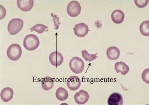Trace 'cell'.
Wrapping results in <instances>:
<instances>
[{"label":"cell","mask_w":149,"mask_h":105,"mask_svg":"<svg viewBox=\"0 0 149 105\" xmlns=\"http://www.w3.org/2000/svg\"><path fill=\"white\" fill-rule=\"evenodd\" d=\"M40 44L38 37L35 35L30 34L25 37L24 41V46L26 50L33 51L36 50Z\"/></svg>","instance_id":"cell-1"},{"label":"cell","mask_w":149,"mask_h":105,"mask_svg":"<svg viewBox=\"0 0 149 105\" xmlns=\"http://www.w3.org/2000/svg\"><path fill=\"white\" fill-rule=\"evenodd\" d=\"M22 54V48L19 45L16 44L10 45L7 51L8 57L13 61L18 60Z\"/></svg>","instance_id":"cell-2"},{"label":"cell","mask_w":149,"mask_h":105,"mask_svg":"<svg viewBox=\"0 0 149 105\" xmlns=\"http://www.w3.org/2000/svg\"><path fill=\"white\" fill-rule=\"evenodd\" d=\"M24 21L19 18L14 19L10 20L8 24V30L12 35L18 33L22 29Z\"/></svg>","instance_id":"cell-3"},{"label":"cell","mask_w":149,"mask_h":105,"mask_svg":"<svg viewBox=\"0 0 149 105\" xmlns=\"http://www.w3.org/2000/svg\"><path fill=\"white\" fill-rule=\"evenodd\" d=\"M69 66L71 70L76 74L82 73L84 68V63L82 59L79 57H74L69 63Z\"/></svg>","instance_id":"cell-4"},{"label":"cell","mask_w":149,"mask_h":105,"mask_svg":"<svg viewBox=\"0 0 149 105\" xmlns=\"http://www.w3.org/2000/svg\"><path fill=\"white\" fill-rule=\"evenodd\" d=\"M81 10L80 3L76 1L70 2L67 6V13L72 17H76L79 16L81 13Z\"/></svg>","instance_id":"cell-5"},{"label":"cell","mask_w":149,"mask_h":105,"mask_svg":"<svg viewBox=\"0 0 149 105\" xmlns=\"http://www.w3.org/2000/svg\"><path fill=\"white\" fill-rule=\"evenodd\" d=\"M73 30L75 35L80 37H84L86 36L89 31L87 25L82 23L76 24Z\"/></svg>","instance_id":"cell-6"},{"label":"cell","mask_w":149,"mask_h":105,"mask_svg":"<svg viewBox=\"0 0 149 105\" xmlns=\"http://www.w3.org/2000/svg\"><path fill=\"white\" fill-rule=\"evenodd\" d=\"M90 96L88 93L84 90H80L74 96V99L76 102L80 105L86 104Z\"/></svg>","instance_id":"cell-7"},{"label":"cell","mask_w":149,"mask_h":105,"mask_svg":"<svg viewBox=\"0 0 149 105\" xmlns=\"http://www.w3.org/2000/svg\"><path fill=\"white\" fill-rule=\"evenodd\" d=\"M49 59L52 65L58 66L61 65L63 64V57L61 53L58 51H55L50 54Z\"/></svg>","instance_id":"cell-8"},{"label":"cell","mask_w":149,"mask_h":105,"mask_svg":"<svg viewBox=\"0 0 149 105\" xmlns=\"http://www.w3.org/2000/svg\"><path fill=\"white\" fill-rule=\"evenodd\" d=\"M81 81L79 77L73 76L70 77L67 80V85L68 88L72 90H76L79 88Z\"/></svg>","instance_id":"cell-9"},{"label":"cell","mask_w":149,"mask_h":105,"mask_svg":"<svg viewBox=\"0 0 149 105\" xmlns=\"http://www.w3.org/2000/svg\"><path fill=\"white\" fill-rule=\"evenodd\" d=\"M108 103L109 105H122L123 104L122 96L118 93H112L109 97Z\"/></svg>","instance_id":"cell-10"},{"label":"cell","mask_w":149,"mask_h":105,"mask_svg":"<svg viewBox=\"0 0 149 105\" xmlns=\"http://www.w3.org/2000/svg\"><path fill=\"white\" fill-rule=\"evenodd\" d=\"M33 1H17V5L18 8L24 12L30 11L34 6Z\"/></svg>","instance_id":"cell-11"},{"label":"cell","mask_w":149,"mask_h":105,"mask_svg":"<svg viewBox=\"0 0 149 105\" xmlns=\"http://www.w3.org/2000/svg\"><path fill=\"white\" fill-rule=\"evenodd\" d=\"M111 17L113 21L116 24L121 23L125 18V14L120 10H116L111 14Z\"/></svg>","instance_id":"cell-12"},{"label":"cell","mask_w":149,"mask_h":105,"mask_svg":"<svg viewBox=\"0 0 149 105\" xmlns=\"http://www.w3.org/2000/svg\"><path fill=\"white\" fill-rule=\"evenodd\" d=\"M13 94L14 92L12 89L9 87H6L1 91V98L3 102H8L12 99Z\"/></svg>","instance_id":"cell-13"},{"label":"cell","mask_w":149,"mask_h":105,"mask_svg":"<svg viewBox=\"0 0 149 105\" xmlns=\"http://www.w3.org/2000/svg\"><path fill=\"white\" fill-rule=\"evenodd\" d=\"M108 58L111 60H115L119 58L120 52L119 49L115 46H111L108 48L106 51Z\"/></svg>","instance_id":"cell-14"},{"label":"cell","mask_w":149,"mask_h":105,"mask_svg":"<svg viewBox=\"0 0 149 105\" xmlns=\"http://www.w3.org/2000/svg\"><path fill=\"white\" fill-rule=\"evenodd\" d=\"M115 69L117 73H120L125 75L130 70V68L125 63L122 61L117 62L115 64Z\"/></svg>","instance_id":"cell-15"},{"label":"cell","mask_w":149,"mask_h":105,"mask_svg":"<svg viewBox=\"0 0 149 105\" xmlns=\"http://www.w3.org/2000/svg\"><path fill=\"white\" fill-rule=\"evenodd\" d=\"M41 82L42 88L45 90H51L54 86V79L49 76L46 77L42 79Z\"/></svg>","instance_id":"cell-16"},{"label":"cell","mask_w":149,"mask_h":105,"mask_svg":"<svg viewBox=\"0 0 149 105\" xmlns=\"http://www.w3.org/2000/svg\"><path fill=\"white\" fill-rule=\"evenodd\" d=\"M56 96L58 100L60 101H64L68 98L69 94L66 89L62 87H59L57 90Z\"/></svg>","instance_id":"cell-17"},{"label":"cell","mask_w":149,"mask_h":105,"mask_svg":"<svg viewBox=\"0 0 149 105\" xmlns=\"http://www.w3.org/2000/svg\"><path fill=\"white\" fill-rule=\"evenodd\" d=\"M140 30L141 33L145 36H149V21H145L140 26Z\"/></svg>","instance_id":"cell-18"},{"label":"cell","mask_w":149,"mask_h":105,"mask_svg":"<svg viewBox=\"0 0 149 105\" xmlns=\"http://www.w3.org/2000/svg\"><path fill=\"white\" fill-rule=\"evenodd\" d=\"M48 27L42 24H37L30 29L31 32L34 31L39 34L43 33Z\"/></svg>","instance_id":"cell-19"},{"label":"cell","mask_w":149,"mask_h":105,"mask_svg":"<svg viewBox=\"0 0 149 105\" xmlns=\"http://www.w3.org/2000/svg\"><path fill=\"white\" fill-rule=\"evenodd\" d=\"M81 54L83 57L86 61L91 62L94 60L97 57V53L91 55L86 50L81 51Z\"/></svg>","instance_id":"cell-20"},{"label":"cell","mask_w":149,"mask_h":105,"mask_svg":"<svg viewBox=\"0 0 149 105\" xmlns=\"http://www.w3.org/2000/svg\"><path fill=\"white\" fill-rule=\"evenodd\" d=\"M143 81L147 84H149V68L145 69L141 75Z\"/></svg>","instance_id":"cell-21"},{"label":"cell","mask_w":149,"mask_h":105,"mask_svg":"<svg viewBox=\"0 0 149 105\" xmlns=\"http://www.w3.org/2000/svg\"><path fill=\"white\" fill-rule=\"evenodd\" d=\"M134 3L138 8H143L146 7L148 3V1L143 0V1H134Z\"/></svg>","instance_id":"cell-22"},{"label":"cell","mask_w":149,"mask_h":105,"mask_svg":"<svg viewBox=\"0 0 149 105\" xmlns=\"http://www.w3.org/2000/svg\"><path fill=\"white\" fill-rule=\"evenodd\" d=\"M51 16L54 18L53 19V20L54 21V26L55 27L54 29L57 30L59 29V25L60 24L59 22V17L53 13H51Z\"/></svg>","instance_id":"cell-23"}]
</instances>
